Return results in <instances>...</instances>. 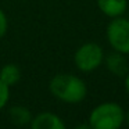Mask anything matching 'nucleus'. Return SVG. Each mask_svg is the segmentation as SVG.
I'll return each mask as SVG.
<instances>
[{"mask_svg":"<svg viewBox=\"0 0 129 129\" xmlns=\"http://www.w3.org/2000/svg\"><path fill=\"white\" fill-rule=\"evenodd\" d=\"M49 89L56 99L68 104L81 103L87 94L85 81L72 74H57L50 79Z\"/></svg>","mask_w":129,"mask_h":129,"instance_id":"nucleus-1","label":"nucleus"},{"mask_svg":"<svg viewBox=\"0 0 129 129\" xmlns=\"http://www.w3.org/2000/svg\"><path fill=\"white\" fill-rule=\"evenodd\" d=\"M123 122L125 112L122 107L114 101L96 106L89 115V125L93 129H118Z\"/></svg>","mask_w":129,"mask_h":129,"instance_id":"nucleus-2","label":"nucleus"},{"mask_svg":"<svg viewBox=\"0 0 129 129\" xmlns=\"http://www.w3.org/2000/svg\"><path fill=\"white\" fill-rule=\"evenodd\" d=\"M104 61V51L100 45L94 42L83 43L74 54L75 67L82 72H92L97 70Z\"/></svg>","mask_w":129,"mask_h":129,"instance_id":"nucleus-3","label":"nucleus"},{"mask_svg":"<svg viewBox=\"0 0 129 129\" xmlns=\"http://www.w3.org/2000/svg\"><path fill=\"white\" fill-rule=\"evenodd\" d=\"M106 36L112 50L122 54H129V20L115 17L111 18L106 29Z\"/></svg>","mask_w":129,"mask_h":129,"instance_id":"nucleus-4","label":"nucleus"},{"mask_svg":"<svg viewBox=\"0 0 129 129\" xmlns=\"http://www.w3.org/2000/svg\"><path fill=\"white\" fill-rule=\"evenodd\" d=\"M103 62L106 64L107 70L110 72L114 74L115 76H119V78H123L129 71V65H128V61L125 58V54L119 53V51L114 50L110 54L104 56Z\"/></svg>","mask_w":129,"mask_h":129,"instance_id":"nucleus-5","label":"nucleus"},{"mask_svg":"<svg viewBox=\"0 0 129 129\" xmlns=\"http://www.w3.org/2000/svg\"><path fill=\"white\" fill-rule=\"evenodd\" d=\"M32 129H64L65 125L62 119L54 112H40L31 121Z\"/></svg>","mask_w":129,"mask_h":129,"instance_id":"nucleus-6","label":"nucleus"},{"mask_svg":"<svg viewBox=\"0 0 129 129\" xmlns=\"http://www.w3.org/2000/svg\"><path fill=\"white\" fill-rule=\"evenodd\" d=\"M97 7L110 18L121 17L128 9V0H97Z\"/></svg>","mask_w":129,"mask_h":129,"instance_id":"nucleus-7","label":"nucleus"},{"mask_svg":"<svg viewBox=\"0 0 129 129\" xmlns=\"http://www.w3.org/2000/svg\"><path fill=\"white\" fill-rule=\"evenodd\" d=\"M32 114L26 107L24 106H13L9 108V119L17 126H26L31 125Z\"/></svg>","mask_w":129,"mask_h":129,"instance_id":"nucleus-8","label":"nucleus"},{"mask_svg":"<svg viewBox=\"0 0 129 129\" xmlns=\"http://www.w3.org/2000/svg\"><path fill=\"white\" fill-rule=\"evenodd\" d=\"M0 81H3L9 87H13L21 81V70L18 65L9 62L4 64L0 70Z\"/></svg>","mask_w":129,"mask_h":129,"instance_id":"nucleus-9","label":"nucleus"},{"mask_svg":"<svg viewBox=\"0 0 129 129\" xmlns=\"http://www.w3.org/2000/svg\"><path fill=\"white\" fill-rule=\"evenodd\" d=\"M9 97H10V87L3 81H0V110H3L6 107V104L9 103Z\"/></svg>","mask_w":129,"mask_h":129,"instance_id":"nucleus-10","label":"nucleus"},{"mask_svg":"<svg viewBox=\"0 0 129 129\" xmlns=\"http://www.w3.org/2000/svg\"><path fill=\"white\" fill-rule=\"evenodd\" d=\"M7 28H9V21H7V15L4 14V11L0 9V39L6 35Z\"/></svg>","mask_w":129,"mask_h":129,"instance_id":"nucleus-11","label":"nucleus"},{"mask_svg":"<svg viewBox=\"0 0 129 129\" xmlns=\"http://www.w3.org/2000/svg\"><path fill=\"white\" fill-rule=\"evenodd\" d=\"M123 78H125V89H126V93L129 94V71H128V74H126Z\"/></svg>","mask_w":129,"mask_h":129,"instance_id":"nucleus-12","label":"nucleus"},{"mask_svg":"<svg viewBox=\"0 0 129 129\" xmlns=\"http://www.w3.org/2000/svg\"><path fill=\"white\" fill-rule=\"evenodd\" d=\"M125 121H126V125L129 126V111H128V112H126V114H125Z\"/></svg>","mask_w":129,"mask_h":129,"instance_id":"nucleus-13","label":"nucleus"}]
</instances>
